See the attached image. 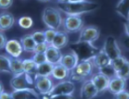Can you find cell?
Returning <instances> with one entry per match:
<instances>
[{
  "label": "cell",
  "instance_id": "cell-21",
  "mask_svg": "<svg viewBox=\"0 0 129 99\" xmlns=\"http://www.w3.org/2000/svg\"><path fill=\"white\" fill-rule=\"evenodd\" d=\"M20 44L22 46V48H23V51L25 52H32L33 53V50L35 48V46L36 44L33 41L31 37V34H25L23 35L20 40H19Z\"/></svg>",
  "mask_w": 129,
  "mask_h": 99
},
{
  "label": "cell",
  "instance_id": "cell-12",
  "mask_svg": "<svg viewBox=\"0 0 129 99\" xmlns=\"http://www.w3.org/2000/svg\"><path fill=\"white\" fill-rule=\"evenodd\" d=\"M91 59L95 66V69H98L99 70H102V69H104V68L108 67L109 65L112 64V60L102 49L98 51L94 56H92Z\"/></svg>",
  "mask_w": 129,
  "mask_h": 99
},
{
  "label": "cell",
  "instance_id": "cell-2",
  "mask_svg": "<svg viewBox=\"0 0 129 99\" xmlns=\"http://www.w3.org/2000/svg\"><path fill=\"white\" fill-rule=\"evenodd\" d=\"M95 66L91 58L82 59L73 70L70 71L69 79L71 82H80L86 80L89 76H91L94 71Z\"/></svg>",
  "mask_w": 129,
  "mask_h": 99
},
{
  "label": "cell",
  "instance_id": "cell-23",
  "mask_svg": "<svg viewBox=\"0 0 129 99\" xmlns=\"http://www.w3.org/2000/svg\"><path fill=\"white\" fill-rule=\"evenodd\" d=\"M9 58V69H10L11 74H19V73L23 72V68H22V59L20 58H14L10 57Z\"/></svg>",
  "mask_w": 129,
  "mask_h": 99
},
{
  "label": "cell",
  "instance_id": "cell-26",
  "mask_svg": "<svg viewBox=\"0 0 129 99\" xmlns=\"http://www.w3.org/2000/svg\"><path fill=\"white\" fill-rule=\"evenodd\" d=\"M126 61H127V59L123 56H119V57H117V58L112 60V67H113L115 74L118 72L119 70H121L122 68L124 67V65L126 63Z\"/></svg>",
  "mask_w": 129,
  "mask_h": 99
},
{
  "label": "cell",
  "instance_id": "cell-1",
  "mask_svg": "<svg viewBox=\"0 0 129 99\" xmlns=\"http://www.w3.org/2000/svg\"><path fill=\"white\" fill-rule=\"evenodd\" d=\"M57 9L67 16H77L93 12L98 8L99 4L92 1H58L56 2Z\"/></svg>",
  "mask_w": 129,
  "mask_h": 99
},
{
  "label": "cell",
  "instance_id": "cell-37",
  "mask_svg": "<svg viewBox=\"0 0 129 99\" xmlns=\"http://www.w3.org/2000/svg\"><path fill=\"white\" fill-rule=\"evenodd\" d=\"M7 42H8V40H7L6 35L4 34L1 31H0V50H1V49H3V48H5Z\"/></svg>",
  "mask_w": 129,
  "mask_h": 99
},
{
  "label": "cell",
  "instance_id": "cell-31",
  "mask_svg": "<svg viewBox=\"0 0 129 99\" xmlns=\"http://www.w3.org/2000/svg\"><path fill=\"white\" fill-rule=\"evenodd\" d=\"M31 59L35 62V64L39 66L41 64H43L46 62V57L44 53H35L33 54Z\"/></svg>",
  "mask_w": 129,
  "mask_h": 99
},
{
  "label": "cell",
  "instance_id": "cell-3",
  "mask_svg": "<svg viewBox=\"0 0 129 99\" xmlns=\"http://www.w3.org/2000/svg\"><path fill=\"white\" fill-rule=\"evenodd\" d=\"M43 22L47 29L58 32L63 24L61 12L56 8L46 7L43 11Z\"/></svg>",
  "mask_w": 129,
  "mask_h": 99
},
{
  "label": "cell",
  "instance_id": "cell-38",
  "mask_svg": "<svg viewBox=\"0 0 129 99\" xmlns=\"http://www.w3.org/2000/svg\"><path fill=\"white\" fill-rule=\"evenodd\" d=\"M0 99H11L10 93H7V92H3L2 94H0Z\"/></svg>",
  "mask_w": 129,
  "mask_h": 99
},
{
  "label": "cell",
  "instance_id": "cell-35",
  "mask_svg": "<svg viewBox=\"0 0 129 99\" xmlns=\"http://www.w3.org/2000/svg\"><path fill=\"white\" fill-rule=\"evenodd\" d=\"M13 5L12 0H0V8L2 9H8Z\"/></svg>",
  "mask_w": 129,
  "mask_h": 99
},
{
  "label": "cell",
  "instance_id": "cell-39",
  "mask_svg": "<svg viewBox=\"0 0 129 99\" xmlns=\"http://www.w3.org/2000/svg\"><path fill=\"white\" fill-rule=\"evenodd\" d=\"M124 31H125V34L129 37V19H126V22L124 24Z\"/></svg>",
  "mask_w": 129,
  "mask_h": 99
},
{
  "label": "cell",
  "instance_id": "cell-16",
  "mask_svg": "<svg viewBox=\"0 0 129 99\" xmlns=\"http://www.w3.org/2000/svg\"><path fill=\"white\" fill-rule=\"evenodd\" d=\"M125 87H126V81L120 77L114 76L110 79L109 85H108V91L112 93L113 95H115V94L124 91Z\"/></svg>",
  "mask_w": 129,
  "mask_h": 99
},
{
  "label": "cell",
  "instance_id": "cell-40",
  "mask_svg": "<svg viewBox=\"0 0 129 99\" xmlns=\"http://www.w3.org/2000/svg\"><path fill=\"white\" fill-rule=\"evenodd\" d=\"M3 92H4V87H3V84L0 83V94H2Z\"/></svg>",
  "mask_w": 129,
  "mask_h": 99
},
{
  "label": "cell",
  "instance_id": "cell-9",
  "mask_svg": "<svg viewBox=\"0 0 129 99\" xmlns=\"http://www.w3.org/2000/svg\"><path fill=\"white\" fill-rule=\"evenodd\" d=\"M53 81L50 77H34V89L38 94L43 95L48 94L54 87Z\"/></svg>",
  "mask_w": 129,
  "mask_h": 99
},
{
  "label": "cell",
  "instance_id": "cell-32",
  "mask_svg": "<svg viewBox=\"0 0 129 99\" xmlns=\"http://www.w3.org/2000/svg\"><path fill=\"white\" fill-rule=\"evenodd\" d=\"M56 31H54V30H50V29H47L44 31V36H45V43L50 46L54 40V36L56 34Z\"/></svg>",
  "mask_w": 129,
  "mask_h": 99
},
{
  "label": "cell",
  "instance_id": "cell-34",
  "mask_svg": "<svg viewBox=\"0 0 129 99\" xmlns=\"http://www.w3.org/2000/svg\"><path fill=\"white\" fill-rule=\"evenodd\" d=\"M43 99H76L74 94H68V95H54V96H47L43 95Z\"/></svg>",
  "mask_w": 129,
  "mask_h": 99
},
{
  "label": "cell",
  "instance_id": "cell-17",
  "mask_svg": "<svg viewBox=\"0 0 129 99\" xmlns=\"http://www.w3.org/2000/svg\"><path fill=\"white\" fill-rule=\"evenodd\" d=\"M44 54H45L46 62H48V63L54 65V66L59 64L63 56V54L61 53V51L59 49L55 48L52 46H49L47 47Z\"/></svg>",
  "mask_w": 129,
  "mask_h": 99
},
{
  "label": "cell",
  "instance_id": "cell-13",
  "mask_svg": "<svg viewBox=\"0 0 129 99\" xmlns=\"http://www.w3.org/2000/svg\"><path fill=\"white\" fill-rule=\"evenodd\" d=\"M5 49L7 53L10 56V57H14V58H19V56H21L23 52L21 44L19 40H16V39L8 40L6 44Z\"/></svg>",
  "mask_w": 129,
  "mask_h": 99
},
{
  "label": "cell",
  "instance_id": "cell-22",
  "mask_svg": "<svg viewBox=\"0 0 129 99\" xmlns=\"http://www.w3.org/2000/svg\"><path fill=\"white\" fill-rule=\"evenodd\" d=\"M53 69H54V65L50 64L48 62H45L43 64L37 66L35 76H37V77H50L52 74Z\"/></svg>",
  "mask_w": 129,
  "mask_h": 99
},
{
  "label": "cell",
  "instance_id": "cell-5",
  "mask_svg": "<svg viewBox=\"0 0 129 99\" xmlns=\"http://www.w3.org/2000/svg\"><path fill=\"white\" fill-rule=\"evenodd\" d=\"M100 37V30L96 26L83 27L79 32L77 44H89L92 45Z\"/></svg>",
  "mask_w": 129,
  "mask_h": 99
},
{
  "label": "cell",
  "instance_id": "cell-6",
  "mask_svg": "<svg viewBox=\"0 0 129 99\" xmlns=\"http://www.w3.org/2000/svg\"><path fill=\"white\" fill-rule=\"evenodd\" d=\"M76 90L75 83L70 80L59 82L58 83L54 84L53 89L47 96H54V95H68V94H74Z\"/></svg>",
  "mask_w": 129,
  "mask_h": 99
},
{
  "label": "cell",
  "instance_id": "cell-30",
  "mask_svg": "<svg viewBox=\"0 0 129 99\" xmlns=\"http://www.w3.org/2000/svg\"><path fill=\"white\" fill-rule=\"evenodd\" d=\"M31 37L35 44H43L45 43V36H44V31H37L31 33Z\"/></svg>",
  "mask_w": 129,
  "mask_h": 99
},
{
  "label": "cell",
  "instance_id": "cell-7",
  "mask_svg": "<svg viewBox=\"0 0 129 99\" xmlns=\"http://www.w3.org/2000/svg\"><path fill=\"white\" fill-rule=\"evenodd\" d=\"M102 49L110 57L111 60H113V59L122 56L121 48H120V46L118 45V42L113 36L106 37Z\"/></svg>",
  "mask_w": 129,
  "mask_h": 99
},
{
  "label": "cell",
  "instance_id": "cell-20",
  "mask_svg": "<svg viewBox=\"0 0 129 99\" xmlns=\"http://www.w3.org/2000/svg\"><path fill=\"white\" fill-rule=\"evenodd\" d=\"M15 18L11 13L4 12L0 14V31H8L13 27Z\"/></svg>",
  "mask_w": 129,
  "mask_h": 99
},
{
  "label": "cell",
  "instance_id": "cell-4",
  "mask_svg": "<svg viewBox=\"0 0 129 99\" xmlns=\"http://www.w3.org/2000/svg\"><path fill=\"white\" fill-rule=\"evenodd\" d=\"M10 87L13 90L34 88V79L25 72L15 74L10 80Z\"/></svg>",
  "mask_w": 129,
  "mask_h": 99
},
{
  "label": "cell",
  "instance_id": "cell-29",
  "mask_svg": "<svg viewBox=\"0 0 129 99\" xmlns=\"http://www.w3.org/2000/svg\"><path fill=\"white\" fill-rule=\"evenodd\" d=\"M115 76L122 78V79H124V80H125V81L128 80L129 79V60H127L126 63L124 65V67L122 68L121 70L116 73Z\"/></svg>",
  "mask_w": 129,
  "mask_h": 99
},
{
  "label": "cell",
  "instance_id": "cell-28",
  "mask_svg": "<svg viewBox=\"0 0 129 99\" xmlns=\"http://www.w3.org/2000/svg\"><path fill=\"white\" fill-rule=\"evenodd\" d=\"M18 23H19L20 28L28 30L32 27V25H33V21H32V19L30 18V17L23 16V17H20V18H19Z\"/></svg>",
  "mask_w": 129,
  "mask_h": 99
},
{
  "label": "cell",
  "instance_id": "cell-24",
  "mask_svg": "<svg viewBox=\"0 0 129 99\" xmlns=\"http://www.w3.org/2000/svg\"><path fill=\"white\" fill-rule=\"evenodd\" d=\"M22 68H23V72L27 73L30 76H35L36 70H37V65L31 58H27L22 60Z\"/></svg>",
  "mask_w": 129,
  "mask_h": 99
},
{
  "label": "cell",
  "instance_id": "cell-18",
  "mask_svg": "<svg viewBox=\"0 0 129 99\" xmlns=\"http://www.w3.org/2000/svg\"><path fill=\"white\" fill-rule=\"evenodd\" d=\"M51 76L54 78V80H57L59 81V82H63V81H67L69 79L70 71L67 70L66 68L63 67L62 65L57 64L54 66V69L52 70Z\"/></svg>",
  "mask_w": 129,
  "mask_h": 99
},
{
  "label": "cell",
  "instance_id": "cell-11",
  "mask_svg": "<svg viewBox=\"0 0 129 99\" xmlns=\"http://www.w3.org/2000/svg\"><path fill=\"white\" fill-rule=\"evenodd\" d=\"M99 94L97 89L93 85L90 80H85L79 90V95L81 99H93Z\"/></svg>",
  "mask_w": 129,
  "mask_h": 99
},
{
  "label": "cell",
  "instance_id": "cell-36",
  "mask_svg": "<svg viewBox=\"0 0 129 99\" xmlns=\"http://www.w3.org/2000/svg\"><path fill=\"white\" fill-rule=\"evenodd\" d=\"M114 99H129V92L124 90V91L115 94L114 95Z\"/></svg>",
  "mask_w": 129,
  "mask_h": 99
},
{
  "label": "cell",
  "instance_id": "cell-10",
  "mask_svg": "<svg viewBox=\"0 0 129 99\" xmlns=\"http://www.w3.org/2000/svg\"><path fill=\"white\" fill-rule=\"evenodd\" d=\"M79 62V56L75 51H69L66 54H63L61 61L59 64L62 65L63 67L66 68L67 70H73L76 68V66Z\"/></svg>",
  "mask_w": 129,
  "mask_h": 99
},
{
  "label": "cell",
  "instance_id": "cell-33",
  "mask_svg": "<svg viewBox=\"0 0 129 99\" xmlns=\"http://www.w3.org/2000/svg\"><path fill=\"white\" fill-rule=\"evenodd\" d=\"M48 46H49L46 43L37 44V45L35 46L34 50H33V54H35V53H44Z\"/></svg>",
  "mask_w": 129,
  "mask_h": 99
},
{
  "label": "cell",
  "instance_id": "cell-15",
  "mask_svg": "<svg viewBox=\"0 0 129 99\" xmlns=\"http://www.w3.org/2000/svg\"><path fill=\"white\" fill-rule=\"evenodd\" d=\"M10 95L11 99H39V94L34 88L13 90Z\"/></svg>",
  "mask_w": 129,
  "mask_h": 99
},
{
  "label": "cell",
  "instance_id": "cell-19",
  "mask_svg": "<svg viewBox=\"0 0 129 99\" xmlns=\"http://www.w3.org/2000/svg\"><path fill=\"white\" fill-rule=\"evenodd\" d=\"M67 44H68V35H67V33L64 32V31H58L50 46L61 50L62 48L67 46Z\"/></svg>",
  "mask_w": 129,
  "mask_h": 99
},
{
  "label": "cell",
  "instance_id": "cell-14",
  "mask_svg": "<svg viewBox=\"0 0 129 99\" xmlns=\"http://www.w3.org/2000/svg\"><path fill=\"white\" fill-rule=\"evenodd\" d=\"M89 80L92 82L93 85L95 86V88L97 89V91H98L99 94L108 90V85H109L110 79L107 76L98 72L96 74L92 75Z\"/></svg>",
  "mask_w": 129,
  "mask_h": 99
},
{
  "label": "cell",
  "instance_id": "cell-8",
  "mask_svg": "<svg viewBox=\"0 0 129 99\" xmlns=\"http://www.w3.org/2000/svg\"><path fill=\"white\" fill-rule=\"evenodd\" d=\"M63 28L64 32H80L84 27V22L81 17L67 16L63 19Z\"/></svg>",
  "mask_w": 129,
  "mask_h": 99
},
{
  "label": "cell",
  "instance_id": "cell-27",
  "mask_svg": "<svg viewBox=\"0 0 129 99\" xmlns=\"http://www.w3.org/2000/svg\"><path fill=\"white\" fill-rule=\"evenodd\" d=\"M0 72L11 73L9 69V58L5 55H0Z\"/></svg>",
  "mask_w": 129,
  "mask_h": 99
},
{
  "label": "cell",
  "instance_id": "cell-25",
  "mask_svg": "<svg viewBox=\"0 0 129 99\" xmlns=\"http://www.w3.org/2000/svg\"><path fill=\"white\" fill-rule=\"evenodd\" d=\"M116 12L125 19H129V0H124L116 5Z\"/></svg>",
  "mask_w": 129,
  "mask_h": 99
}]
</instances>
